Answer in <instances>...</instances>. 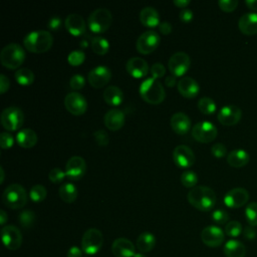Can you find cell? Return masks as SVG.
<instances>
[{"instance_id": "cell-1", "label": "cell", "mask_w": 257, "mask_h": 257, "mask_svg": "<svg viewBox=\"0 0 257 257\" xmlns=\"http://www.w3.org/2000/svg\"><path fill=\"white\" fill-rule=\"evenodd\" d=\"M187 198L193 207L203 212L212 210L217 201L215 192L206 186H196L192 188L189 191Z\"/></svg>"}, {"instance_id": "cell-2", "label": "cell", "mask_w": 257, "mask_h": 257, "mask_svg": "<svg viewBox=\"0 0 257 257\" xmlns=\"http://www.w3.org/2000/svg\"><path fill=\"white\" fill-rule=\"evenodd\" d=\"M25 48L34 53L48 51L53 44V36L46 30H35L29 32L23 39Z\"/></svg>"}, {"instance_id": "cell-3", "label": "cell", "mask_w": 257, "mask_h": 257, "mask_svg": "<svg viewBox=\"0 0 257 257\" xmlns=\"http://www.w3.org/2000/svg\"><path fill=\"white\" fill-rule=\"evenodd\" d=\"M140 94L150 104H159L166 97V91L162 83L154 77L147 78L141 83Z\"/></svg>"}, {"instance_id": "cell-4", "label": "cell", "mask_w": 257, "mask_h": 257, "mask_svg": "<svg viewBox=\"0 0 257 257\" xmlns=\"http://www.w3.org/2000/svg\"><path fill=\"white\" fill-rule=\"evenodd\" d=\"M27 193L20 184H11L4 190L2 201L4 205L10 209H21L27 203Z\"/></svg>"}, {"instance_id": "cell-5", "label": "cell", "mask_w": 257, "mask_h": 257, "mask_svg": "<svg viewBox=\"0 0 257 257\" xmlns=\"http://www.w3.org/2000/svg\"><path fill=\"white\" fill-rule=\"evenodd\" d=\"M0 60L6 68L16 69L24 62L25 51L23 47L17 43L7 44L1 50Z\"/></svg>"}, {"instance_id": "cell-6", "label": "cell", "mask_w": 257, "mask_h": 257, "mask_svg": "<svg viewBox=\"0 0 257 257\" xmlns=\"http://www.w3.org/2000/svg\"><path fill=\"white\" fill-rule=\"evenodd\" d=\"M112 22V15L109 10L105 8H97L93 10L88 16V28L93 33H103L106 31Z\"/></svg>"}, {"instance_id": "cell-7", "label": "cell", "mask_w": 257, "mask_h": 257, "mask_svg": "<svg viewBox=\"0 0 257 257\" xmlns=\"http://www.w3.org/2000/svg\"><path fill=\"white\" fill-rule=\"evenodd\" d=\"M103 235L96 228L87 229L81 238V250L87 255L96 254L102 247Z\"/></svg>"}, {"instance_id": "cell-8", "label": "cell", "mask_w": 257, "mask_h": 257, "mask_svg": "<svg viewBox=\"0 0 257 257\" xmlns=\"http://www.w3.org/2000/svg\"><path fill=\"white\" fill-rule=\"evenodd\" d=\"M24 121L23 111L17 106H8L1 112V123L7 131L19 130Z\"/></svg>"}, {"instance_id": "cell-9", "label": "cell", "mask_w": 257, "mask_h": 257, "mask_svg": "<svg viewBox=\"0 0 257 257\" xmlns=\"http://www.w3.org/2000/svg\"><path fill=\"white\" fill-rule=\"evenodd\" d=\"M161 37L158 32L154 30L145 31L137 40V50L142 54H150L160 45Z\"/></svg>"}, {"instance_id": "cell-10", "label": "cell", "mask_w": 257, "mask_h": 257, "mask_svg": "<svg viewBox=\"0 0 257 257\" xmlns=\"http://www.w3.org/2000/svg\"><path fill=\"white\" fill-rule=\"evenodd\" d=\"M218 131L215 124L210 121L197 122L192 128V137L200 143H211L217 137Z\"/></svg>"}, {"instance_id": "cell-11", "label": "cell", "mask_w": 257, "mask_h": 257, "mask_svg": "<svg viewBox=\"0 0 257 257\" xmlns=\"http://www.w3.org/2000/svg\"><path fill=\"white\" fill-rule=\"evenodd\" d=\"M191 65L190 56L182 51L175 52L168 61V67L172 75L178 77L183 76Z\"/></svg>"}, {"instance_id": "cell-12", "label": "cell", "mask_w": 257, "mask_h": 257, "mask_svg": "<svg viewBox=\"0 0 257 257\" xmlns=\"http://www.w3.org/2000/svg\"><path fill=\"white\" fill-rule=\"evenodd\" d=\"M1 238L4 246L9 250H17L22 244V234L14 225H6L2 227Z\"/></svg>"}, {"instance_id": "cell-13", "label": "cell", "mask_w": 257, "mask_h": 257, "mask_svg": "<svg viewBox=\"0 0 257 257\" xmlns=\"http://www.w3.org/2000/svg\"><path fill=\"white\" fill-rule=\"evenodd\" d=\"M64 106L71 114L81 115L87 109V101L81 93L72 91L65 96Z\"/></svg>"}, {"instance_id": "cell-14", "label": "cell", "mask_w": 257, "mask_h": 257, "mask_svg": "<svg viewBox=\"0 0 257 257\" xmlns=\"http://www.w3.org/2000/svg\"><path fill=\"white\" fill-rule=\"evenodd\" d=\"M195 154L194 152L186 145H179L173 151V160L174 163L183 169L190 168L195 163Z\"/></svg>"}, {"instance_id": "cell-15", "label": "cell", "mask_w": 257, "mask_h": 257, "mask_svg": "<svg viewBox=\"0 0 257 257\" xmlns=\"http://www.w3.org/2000/svg\"><path fill=\"white\" fill-rule=\"evenodd\" d=\"M86 172V163L83 158L79 156L71 157L65 166L66 177L72 181L80 180Z\"/></svg>"}, {"instance_id": "cell-16", "label": "cell", "mask_w": 257, "mask_h": 257, "mask_svg": "<svg viewBox=\"0 0 257 257\" xmlns=\"http://www.w3.org/2000/svg\"><path fill=\"white\" fill-rule=\"evenodd\" d=\"M111 77L110 70L103 65H98L92 68L87 75L89 84L94 88H101L108 83Z\"/></svg>"}, {"instance_id": "cell-17", "label": "cell", "mask_w": 257, "mask_h": 257, "mask_svg": "<svg viewBox=\"0 0 257 257\" xmlns=\"http://www.w3.org/2000/svg\"><path fill=\"white\" fill-rule=\"evenodd\" d=\"M249 200V193L244 188H234L228 191L224 197V203L232 209L241 208Z\"/></svg>"}, {"instance_id": "cell-18", "label": "cell", "mask_w": 257, "mask_h": 257, "mask_svg": "<svg viewBox=\"0 0 257 257\" xmlns=\"http://www.w3.org/2000/svg\"><path fill=\"white\" fill-rule=\"evenodd\" d=\"M225 239L223 230L217 226L205 227L201 232V240L208 247H218Z\"/></svg>"}, {"instance_id": "cell-19", "label": "cell", "mask_w": 257, "mask_h": 257, "mask_svg": "<svg viewBox=\"0 0 257 257\" xmlns=\"http://www.w3.org/2000/svg\"><path fill=\"white\" fill-rule=\"evenodd\" d=\"M241 117L242 110L234 104L225 105L218 112V120L223 125H234L240 121Z\"/></svg>"}, {"instance_id": "cell-20", "label": "cell", "mask_w": 257, "mask_h": 257, "mask_svg": "<svg viewBox=\"0 0 257 257\" xmlns=\"http://www.w3.org/2000/svg\"><path fill=\"white\" fill-rule=\"evenodd\" d=\"M111 252L115 257H134L136 246L126 238H116L111 245Z\"/></svg>"}, {"instance_id": "cell-21", "label": "cell", "mask_w": 257, "mask_h": 257, "mask_svg": "<svg viewBox=\"0 0 257 257\" xmlns=\"http://www.w3.org/2000/svg\"><path fill=\"white\" fill-rule=\"evenodd\" d=\"M64 25L66 30L73 36H80L84 34L86 30V24L82 16L79 14H69L64 21Z\"/></svg>"}, {"instance_id": "cell-22", "label": "cell", "mask_w": 257, "mask_h": 257, "mask_svg": "<svg viewBox=\"0 0 257 257\" xmlns=\"http://www.w3.org/2000/svg\"><path fill=\"white\" fill-rule=\"evenodd\" d=\"M125 69L130 75L136 78L144 77L148 74L149 65L148 62L141 57H132L125 64Z\"/></svg>"}, {"instance_id": "cell-23", "label": "cell", "mask_w": 257, "mask_h": 257, "mask_svg": "<svg viewBox=\"0 0 257 257\" xmlns=\"http://www.w3.org/2000/svg\"><path fill=\"white\" fill-rule=\"evenodd\" d=\"M125 116L122 110L118 108L109 109L103 116L104 125L110 131H118L122 127Z\"/></svg>"}, {"instance_id": "cell-24", "label": "cell", "mask_w": 257, "mask_h": 257, "mask_svg": "<svg viewBox=\"0 0 257 257\" xmlns=\"http://www.w3.org/2000/svg\"><path fill=\"white\" fill-rule=\"evenodd\" d=\"M178 90L184 97L194 98L198 95L200 86L194 78L185 76L178 81Z\"/></svg>"}, {"instance_id": "cell-25", "label": "cell", "mask_w": 257, "mask_h": 257, "mask_svg": "<svg viewBox=\"0 0 257 257\" xmlns=\"http://www.w3.org/2000/svg\"><path fill=\"white\" fill-rule=\"evenodd\" d=\"M191 119L184 112H176L171 117V126L178 135H185L191 130Z\"/></svg>"}, {"instance_id": "cell-26", "label": "cell", "mask_w": 257, "mask_h": 257, "mask_svg": "<svg viewBox=\"0 0 257 257\" xmlns=\"http://www.w3.org/2000/svg\"><path fill=\"white\" fill-rule=\"evenodd\" d=\"M240 31L245 35H254L257 33V13H246L242 15L238 22Z\"/></svg>"}, {"instance_id": "cell-27", "label": "cell", "mask_w": 257, "mask_h": 257, "mask_svg": "<svg viewBox=\"0 0 257 257\" xmlns=\"http://www.w3.org/2000/svg\"><path fill=\"white\" fill-rule=\"evenodd\" d=\"M140 20L144 26L153 28L160 24V16L158 11L151 6L144 7L140 12Z\"/></svg>"}, {"instance_id": "cell-28", "label": "cell", "mask_w": 257, "mask_h": 257, "mask_svg": "<svg viewBox=\"0 0 257 257\" xmlns=\"http://www.w3.org/2000/svg\"><path fill=\"white\" fill-rule=\"evenodd\" d=\"M17 144L24 149L32 148L37 143V135L31 128H22L16 136Z\"/></svg>"}, {"instance_id": "cell-29", "label": "cell", "mask_w": 257, "mask_h": 257, "mask_svg": "<svg viewBox=\"0 0 257 257\" xmlns=\"http://www.w3.org/2000/svg\"><path fill=\"white\" fill-rule=\"evenodd\" d=\"M250 161L248 153L244 150H234L231 151L227 156V163L236 169L246 166Z\"/></svg>"}, {"instance_id": "cell-30", "label": "cell", "mask_w": 257, "mask_h": 257, "mask_svg": "<svg viewBox=\"0 0 257 257\" xmlns=\"http://www.w3.org/2000/svg\"><path fill=\"white\" fill-rule=\"evenodd\" d=\"M103 99L107 104L117 106L122 102L123 92L115 85L107 86L103 91Z\"/></svg>"}, {"instance_id": "cell-31", "label": "cell", "mask_w": 257, "mask_h": 257, "mask_svg": "<svg viewBox=\"0 0 257 257\" xmlns=\"http://www.w3.org/2000/svg\"><path fill=\"white\" fill-rule=\"evenodd\" d=\"M156 245V238L154 234L150 232H144L140 234L137 239L136 247L142 253H148L154 249Z\"/></svg>"}, {"instance_id": "cell-32", "label": "cell", "mask_w": 257, "mask_h": 257, "mask_svg": "<svg viewBox=\"0 0 257 257\" xmlns=\"http://www.w3.org/2000/svg\"><path fill=\"white\" fill-rule=\"evenodd\" d=\"M224 254L226 257H245L246 248L238 240H229L224 246Z\"/></svg>"}, {"instance_id": "cell-33", "label": "cell", "mask_w": 257, "mask_h": 257, "mask_svg": "<svg viewBox=\"0 0 257 257\" xmlns=\"http://www.w3.org/2000/svg\"><path fill=\"white\" fill-rule=\"evenodd\" d=\"M59 197L65 203H73L77 198V189L70 183H65L59 188Z\"/></svg>"}, {"instance_id": "cell-34", "label": "cell", "mask_w": 257, "mask_h": 257, "mask_svg": "<svg viewBox=\"0 0 257 257\" xmlns=\"http://www.w3.org/2000/svg\"><path fill=\"white\" fill-rule=\"evenodd\" d=\"M90 45H91L92 51L98 55H104L105 53H107V51L109 49L108 41L104 37H101V36L93 37Z\"/></svg>"}, {"instance_id": "cell-35", "label": "cell", "mask_w": 257, "mask_h": 257, "mask_svg": "<svg viewBox=\"0 0 257 257\" xmlns=\"http://www.w3.org/2000/svg\"><path fill=\"white\" fill-rule=\"evenodd\" d=\"M14 77L17 80V82L22 85H29V84L33 83V81H34V74H33L32 70H30L29 68H26V67L18 69L15 72Z\"/></svg>"}, {"instance_id": "cell-36", "label": "cell", "mask_w": 257, "mask_h": 257, "mask_svg": "<svg viewBox=\"0 0 257 257\" xmlns=\"http://www.w3.org/2000/svg\"><path fill=\"white\" fill-rule=\"evenodd\" d=\"M198 108L205 114H213L216 111V103L211 97L204 96L199 99Z\"/></svg>"}, {"instance_id": "cell-37", "label": "cell", "mask_w": 257, "mask_h": 257, "mask_svg": "<svg viewBox=\"0 0 257 257\" xmlns=\"http://www.w3.org/2000/svg\"><path fill=\"white\" fill-rule=\"evenodd\" d=\"M46 196H47V191L45 187L40 184H36L30 189L29 197L34 203H40L44 201Z\"/></svg>"}, {"instance_id": "cell-38", "label": "cell", "mask_w": 257, "mask_h": 257, "mask_svg": "<svg viewBox=\"0 0 257 257\" xmlns=\"http://www.w3.org/2000/svg\"><path fill=\"white\" fill-rule=\"evenodd\" d=\"M181 183L186 188H194L198 183V176L191 170H186L181 175Z\"/></svg>"}, {"instance_id": "cell-39", "label": "cell", "mask_w": 257, "mask_h": 257, "mask_svg": "<svg viewBox=\"0 0 257 257\" xmlns=\"http://www.w3.org/2000/svg\"><path fill=\"white\" fill-rule=\"evenodd\" d=\"M245 217L248 224L252 227L257 226V203L251 202L246 206Z\"/></svg>"}, {"instance_id": "cell-40", "label": "cell", "mask_w": 257, "mask_h": 257, "mask_svg": "<svg viewBox=\"0 0 257 257\" xmlns=\"http://www.w3.org/2000/svg\"><path fill=\"white\" fill-rule=\"evenodd\" d=\"M35 214L33 211L30 210H24L22 211L19 216H18V220L20 225L23 228H31L35 222Z\"/></svg>"}, {"instance_id": "cell-41", "label": "cell", "mask_w": 257, "mask_h": 257, "mask_svg": "<svg viewBox=\"0 0 257 257\" xmlns=\"http://www.w3.org/2000/svg\"><path fill=\"white\" fill-rule=\"evenodd\" d=\"M242 225L238 221H230L225 226V233L229 237H238L242 233Z\"/></svg>"}, {"instance_id": "cell-42", "label": "cell", "mask_w": 257, "mask_h": 257, "mask_svg": "<svg viewBox=\"0 0 257 257\" xmlns=\"http://www.w3.org/2000/svg\"><path fill=\"white\" fill-rule=\"evenodd\" d=\"M85 59V54L81 50H73L67 56V61L72 66H78L82 64Z\"/></svg>"}, {"instance_id": "cell-43", "label": "cell", "mask_w": 257, "mask_h": 257, "mask_svg": "<svg viewBox=\"0 0 257 257\" xmlns=\"http://www.w3.org/2000/svg\"><path fill=\"white\" fill-rule=\"evenodd\" d=\"M66 177V174L64 171H62L60 168H53L49 171L48 173V178L49 180L54 183L58 184L63 181V179Z\"/></svg>"}, {"instance_id": "cell-44", "label": "cell", "mask_w": 257, "mask_h": 257, "mask_svg": "<svg viewBox=\"0 0 257 257\" xmlns=\"http://www.w3.org/2000/svg\"><path fill=\"white\" fill-rule=\"evenodd\" d=\"M212 220L219 225L226 224L229 220V215L225 210L222 209H217L212 213Z\"/></svg>"}, {"instance_id": "cell-45", "label": "cell", "mask_w": 257, "mask_h": 257, "mask_svg": "<svg viewBox=\"0 0 257 257\" xmlns=\"http://www.w3.org/2000/svg\"><path fill=\"white\" fill-rule=\"evenodd\" d=\"M85 84V79L80 74H74L70 77L69 80V86L73 90H79L81 89Z\"/></svg>"}, {"instance_id": "cell-46", "label": "cell", "mask_w": 257, "mask_h": 257, "mask_svg": "<svg viewBox=\"0 0 257 257\" xmlns=\"http://www.w3.org/2000/svg\"><path fill=\"white\" fill-rule=\"evenodd\" d=\"M93 137L95 142L100 147H105L108 145V135L104 130H97L93 133Z\"/></svg>"}, {"instance_id": "cell-47", "label": "cell", "mask_w": 257, "mask_h": 257, "mask_svg": "<svg viewBox=\"0 0 257 257\" xmlns=\"http://www.w3.org/2000/svg\"><path fill=\"white\" fill-rule=\"evenodd\" d=\"M13 144H14V138L11 134H9L7 132L1 133V135H0V147L3 150L10 149L13 146Z\"/></svg>"}, {"instance_id": "cell-48", "label": "cell", "mask_w": 257, "mask_h": 257, "mask_svg": "<svg viewBox=\"0 0 257 257\" xmlns=\"http://www.w3.org/2000/svg\"><path fill=\"white\" fill-rule=\"evenodd\" d=\"M218 5L220 9L224 12H232L238 6L237 0H220L218 1Z\"/></svg>"}, {"instance_id": "cell-49", "label": "cell", "mask_w": 257, "mask_h": 257, "mask_svg": "<svg viewBox=\"0 0 257 257\" xmlns=\"http://www.w3.org/2000/svg\"><path fill=\"white\" fill-rule=\"evenodd\" d=\"M166 73V68L165 66L163 65V63L161 62H156L152 65L151 67V74H152V77L158 79V78H161L165 75Z\"/></svg>"}, {"instance_id": "cell-50", "label": "cell", "mask_w": 257, "mask_h": 257, "mask_svg": "<svg viewBox=\"0 0 257 257\" xmlns=\"http://www.w3.org/2000/svg\"><path fill=\"white\" fill-rule=\"evenodd\" d=\"M211 153L216 158H223V157H225L227 155V149H226V147L223 144L217 143V144L212 146Z\"/></svg>"}, {"instance_id": "cell-51", "label": "cell", "mask_w": 257, "mask_h": 257, "mask_svg": "<svg viewBox=\"0 0 257 257\" xmlns=\"http://www.w3.org/2000/svg\"><path fill=\"white\" fill-rule=\"evenodd\" d=\"M61 24H62L61 18H60L59 16H57V15H54V16H52V17L48 20V22H47V27H48L51 31H56V30H58V29L60 28Z\"/></svg>"}, {"instance_id": "cell-52", "label": "cell", "mask_w": 257, "mask_h": 257, "mask_svg": "<svg viewBox=\"0 0 257 257\" xmlns=\"http://www.w3.org/2000/svg\"><path fill=\"white\" fill-rule=\"evenodd\" d=\"M194 14L192 12V10L188 9V8H184L181 10V12L179 13V18L183 23H189L193 20Z\"/></svg>"}, {"instance_id": "cell-53", "label": "cell", "mask_w": 257, "mask_h": 257, "mask_svg": "<svg viewBox=\"0 0 257 257\" xmlns=\"http://www.w3.org/2000/svg\"><path fill=\"white\" fill-rule=\"evenodd\" d=\"M9 86H10L9 78L6 75L1 74L0 75V92L5 93L9 89Z\"/></svg>"}, {"instance_id": "cell-54", "label": "cell", "mask_w": 257, "mask_h": 257, "mask_svg": "<svg viewBox=\"0 0 257 257\" xmlns=\"http://www.w3.org/2000/svg\"><path fill=\"white\" fill-rule=\"evenodd\" d=\"M243 234H244V237L246 238V239H248V240H253V239H255L256 238V236H257V232H256V230L254 229V227H252V226H247V227H245V229H244V231H243Z\"/></svg>"}, {"instance_id": "cell-55", "label": "cell", "mask_w": 257, "mask_h": 257, "mask_svg": "<svg viewBox=\"0 0 257 257\" xmlns=\"http://www.w3.org/2000/svg\"><path fill=\"white\" fill-rule=\"evenodd\" d=\"M82 253H83V251L79 247L72 246L67 250L66 256L67 257H82Z\"/></svg>"}, {"instance_id": "cell-56", "label": "cell", "mask_w": 257, "mask_h": 257, "mask_svg": "<svg viewBox=\"0 0 257 257\" xmlns=\"http://www.w3.org/2000/svg\"><path fill=\"white\" fill-rule=\"evenodd\" d=\"M159 30L162 34L164 35H168L172 32V25L170 22H167V21H163L159 24Z\"/></svg>"}, {"instance_id": "cell-57", "label": "cell", "mask_w": 257, "mask_h": 257, "mask_svg": "<svg viewBox=\"0 0 257 257\" xmlns=\"http://www.w3.org/2000/svg\"><path fill=\"white\" fill-rule=\"evenodd\" d=\"M174 4L179 8H186L190 4V0H175Z\"/></svg>"}, {"instance_id": "cell-58", "label": "cell", "mask_w": 257, "mask_h": 257, "mask_svg": "<svg viewBox=\"0 0 257 257\" xmlns=\"http://www.w3.org/2000/svg\"><path fill=\"white\" fill-rule=\"evenodd\" d=\"M176 76L174 75H169L168 77H166V80H165V83L167 86L169 87H173L175 84H176Z\"/></svg>"}, {"instance_id": "cell-59", "label": "cell", "mask_w": 257, "mask_h": 257, "mask_svg": "<svg viewBox=\"0 0 257 257\" xmlns=\"http://www.w3.org/2000/svg\"><path fill=\"white\" fill-rule=\"evenodd\" d=\"M245 4L249 9L253 11H257V0H246Z\"/></svg>"}, {"instance_id": "cell-60", "label": "cell", "mask_w": 257, "mask_h": 257, "mask_svg": "<svg viewBox=\"0 0 257 257\" xmlns=\"http://www.w3.org/2000/svg\"><path fill=\"white\" fill-rule=\"evenodd\" d=\"M8 220V216L4 210H0V224L4 225Z\"/></svg>"}, {"instance_id": "cell-61", "label": "cell", "mask_w": 257, "mask_h": 257, "mask_svg": "<svg viewBox=\"0 0 257 257\" xmlns=\"http://www.w3.org/2000/svg\"><path fill=\"white\" fill-rule=\"evenodd\" d=\"M0 174H1L0 183H3V182H4V178H5V174H4V170H3L2 167H0Z\"/></svg>"}, {"instance_id": "cell-62", "label": "cell", "mask_w": 257, "mask_h": 257, "mask_svg": "<svg viewBox=\"0 0 257 257\" xmlns=\"http://www.w3.org/2000/svg\"><path fill=\"white\" fill-rule=\"evenodd\" d=\"M134 257H146V255L144 254V253H142V252H136V254L134 255Z\"/></svg>"}]
</instances>
